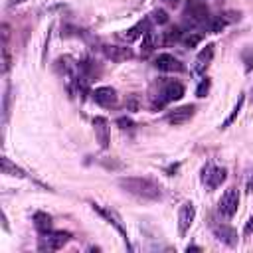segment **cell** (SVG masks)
Instances as JSON below:
<instances>
[{"label":"cell","instance_id":"cb8c5ba5","mask_svg":"<svg viewBox=\"0 0 253 253\" xmlns=\"http://www.w3.org/2000/svg\"><path fill=\"white\" fill-rule=\"evenodd\" d=\"M10 65H12V57H10L8 43H2V73L4 75L10 71Z\"/></svg>","mask_w":253,"mask_h":253},{"label":"cell","instance_id":"ba28073f","mask_svg":"<svg viewBox=\"0 0 253 253\" xmlns=\"http://www.w3.org/2000/svg\"><path fill=\"white\" fill-rule=\"evenodd\" d=\"M194 217H196V208H194V204H192V202H184V204L180 206V210H178V233H180V235H186V233H188V229H190Z\"/></svg>","mask_w":253,"mask_h":253},{"label":"cell","instance_id":"d4e9b609","mask_svg":"<svg viewBox=\"0 0 253 253\" xmlns=\"http://www.w3.org/2000/svg\"><path fill=\"white\" fill-rule=\"evenodd\" d=\"M150 20H154L156 24H166V22H168V14H166L164 10H160V8H156V10H152Z\"/></svg>","mask_w":253,"mask_h":253},{"label":"cell","instance_id":"8fae6325","mask_svg":"<svg viewBox=\"0 0 253 253\" xmlns=\"http://www.w3.org/2000/svg\"><path fill=\"white\" fill-rule=\"evenodd\" d=\"M194 113H196V107L194 105H182V107L174 109L172 113H168L166 121L170 125H174V126H180V125H186L194 117Z\"/></svg>","mask_w":253,"mask_h":253},{"label":"cell","instance_id":"3957f363","mask_svg":"<svg viewBox=\"0 0 253 253\" xmlns=\"http://www.w3.org/2000/svg\"><path fill=\"white\" fill-rule=\"evenodd\" d=\"M182 97H184V85L178 83V81H170V83H166V85L160 89L158 99L154 101V109H162V107H166L168 103L178 101V99H182Z\"/></svg>","mask_w":253,"mask_h":253},{"label":"cell","instance_id":"484cf974","mask_svg":"<svg viewBox=\"0 0 253 253\" xmlns=\"http://www.w3.org/2000/svg\"><path fill=\"white\" fill-rule=\"evenodd\" d=\"M210 85H211V83H210V79H208V77H206V79H202V83H200V85H198V89H196V95H198L200 99H204V97L208 95V91H210Z\"/></svg>","mask_w":253,"mask_h":253},{"label":"cell","instance_id":"1f68e13d","mask_svg":"<svg viewBox=\"0 0 253 253\" xmlns=\"http://www.w3.org/2000/svg\"><path fill=\"white\" fill-rule=\"evenodd\" d=\"M26 0H8V6H16V4H22Z\"/></svg>","mask_w":253,"mask_h":253},{"label":"cell","instance_id":"9c48e42d","mask_svg":"<svg viewBox=\"0 0 253 253\" xmlns=\"http://www.w3.org/2000/svg\"><path fill=\"white\" fill-rule=\"evenodd\" d=\"M91 97H93V101H95L97 105H101V107H115L117 101H119L117 91H115L113 87H109V85L97 87V89L91 93Z\"/></svg>","mask_w":253,"mask_h":253},{"label":"cell","instance_id":"5bb4252c","mask_svg":"<svg viewBox=\"0 0 253 253\" xmlns=\"http://www.w3.org/2000/svg\"><path fill=\"white\" fill-rule=\"evenodd\" d=\"M103 53L107 59H111L115 63H121V61H126L132 57L130 47H123V45H103Z\"/></svg>","mask_w":253,"mask_h":253},{"label":"cell","instance_id":"8992f818","mask_svg":"<svg viewBox=\"0 0 253 253\" xmlns=\"http://www.w3.org/2000/svg\"><path fill=\"white\" fill-rule=\"evenodd\" d=\"M227 178V170L225 168H219V166H206L202 170V182L210 188V190H215L217 186H221Z\"/></svg>","mask_w":253,"mask_h":253},{"label":"cell","instance_id":"f1b7e54d","mask_svg":"<svg viewBox=\"0 0 253 253\" xmlns=\"http://www.w3.org/2000/svg\"><path fill=\"white\" fill-rule=\"evenodd\" d=\"M8 91H10V89L6 87V93H4V123L8 121V113H10V111H8V107H10V93H8Z\"/></svg>","mask_w":253,"mask_h":253},{"label":"cell","instance_id":"d6986e66","mask_svg":"<svg viewBox=\"0 0 253 253\" xmlns=\"http://www.w3.org/2000/svg\"><path fill=\"white\" fill-rule=\"evenodd\" d=\"M182 34H184V32H182L178 26L168 28V30H164V32H162V43H166V45L176 43V42H180V40H182Z\"/></svg>","mask_w":253,"mask_h":253},{"label":"cell","instance_id":"5b68a950","mask_svg":"<svg viewBox=\"0 0 253 253\" xmlns=\"http://www.w3.org/2000/svg\"><path fill=\"white\" fill-rule=\"evenodd\" d=\"M91 206H93V210H95V211H97L101 217H105V219H107V221H109V223H111V225H113V227H115V229H117V231L123 235L125 243L128 245L126 229H125V225H123V219H121V215H119V213H117L113 208H105V206H101V204H95V202H93Z\"/></svg>","mask_w":253,"mask_h":253},{"label":"cell","instance_id":"ac0fdd59","mask_svg":"<svg viewBox=\"0 0 253 253\" xmlns=\"http://www.w3.org/2000/svg\"><path fill=\"white\" fill-rule=\"evenodd\" d=\"M156 47V36L152 30H148L144 36H142V43H140V53L142 55H150Z\"/></svg>","mask_w":253,"mask_h":253},{"label":"cell","instance_id":"7c38bea8","mask_svg":"<svg viewBox=\"0 0 253 253\" xmlns=\"http://www.w3.org/2000/svg\"><path fill=\"white\" fill-rule=\"evenodd\" d=\"M93 128H95V138L101 148H109L111 136H109V121L105 117H93Z\"/></svg>","mask_w":253,"mask_h":253},{"label":"cell","instance_id":"f546056e","mask_svg":"<svg viewBox=\"0 0 253 253\" xmlns=\"http://www.w3.org/2000/svg\"><path fill=\"white\" fill-rule=\"evenodd\" d=\"M8 38H10V26L2 24V43H8Z\"/></svg>","mask_w":253,"mask_h":253},{"label":"cell","instance_id":"603a6c76","mask_svg":"<svg viewBox=\"0 0 253 253\" xmlns=\"http://www.w3.org/2000/svg\"><path fill=\"white\" fill-rule=\"evenodd\" d=\"M186 47H196L200 42H202V34H196V32H186L182 34V40H180Z\"/></svg>","mask_w":253,"mask_h":253},{"label":"cell","instance_id":"4dcf8cb0","mask_svg":"<svg viewBox=\"0 0 253 253\" xmlns=\"http://www.w3.org/2000/svg\"><path fill=\"white\" fill-rule=\"evenodd\" d=\"M245 235H251L253 233V215L247 219V223H245V231H243Z\"/></svg>","mask_w":253,"mask_h":253},{"label":"cell","instance_id":"44dd1931","mask_svg":"<svg viewBox=\"0 0 253 253\" xmlns=\"http://www.w3.org/2000/svg\"><path fill=\"white\" fill-rule=\"evenodd\" d=\"M243 103H245V95H241V97L237 99V103H235L233 111H231V113H229V117H227V119L221 123V126H219L221 130H223V128H227V126H229V125H231V123L237 119V115H239V113H241V109H243Z\"/></svg>","mask_w":253,"mask_h":253},{"label":"cell","instance_id":"30bf717a","mask_svg":"<svg viewBox=\"0 0 253 253\" xmlns=\"http://www.w3.org/2000/svg\"><path fill=\"white\" fill-rule=\"evenodd\" d=\"M152 63H154L156 69L168 71V73H172V71H182V69H184V65L180 63V59L174 57L172 53H158Z\"/></svg>","mask_w":253,"mask_h":253},{"label":"cell","instance_id":"6da1fadb","mask_svg":"<svg viewBox=\"0 0 253 253\" xmlns=\"http://www.w3.org/2000/svg\"><path fill=\"white\" fill-rule=\"evenodd\" d=\"M119 186H121L125 192H128V194H132V196H136V198H140V200H150V202H154V200H158V198L162 196L160 184L154 182L152 178L123 176V178H119Z\"/></svg>","mask_w":253,"mask_h":253},{"label":"cell","instance_id":"d6a6232c","mask_svg":"<svg viewBox=\"0 0 253 253\" xmlns=\"http://www.w3.org/2000/svg\"><path fill=\"white\" fill-rule=\"evenodd\" d=\"M186 251H200V247H198V245H188Z\"/></svg>","mask_w":253,"mask_h":253},{"label":"cell","instance_id":"7402d4cb","mask_svg":"<svg viewBox=\"0 0 253 253\" xmlns=\"http://www.w3.org/2000/svg\"><path fill=\"white\" fill-rule=\"evenodd\" d=\"M227 18L225 16H213V18H210V22H208V30L211 32V34H217V32H221L225 26H227Z\"/></svg>","mask_w":253,"mask_h":253},{"label":"cell","instance_id":"4316f807","mask_svg":"<svg viewBox=\"0 0 253 253\" xmlns=\"http://www.w3.org/2000/svg\"><path fill=\"white\" fill-rule=\"evenodd\" d=\"M243 59H245V71L251 73L253 71V51L251 49H245L243 51Z\"/></svg>","mask_w":253,"mask_h":253},{"label":"cell","instance_id":"277c9868","mask_svg":"<svg viewBox=\"0 0 253 253\" xmlns=\"http://www.w3.org/2000/svg\"><path fill=\"white\" fill-rule=\"evenodd\" d=\"M237 206H239V194H237V190L231 186V188H227V190L221 194L219 204H217V210H219V213H221L223 217H233L235 211H237Z\"/></svg>","mask_w":253,"mask_h":253},{"label":"cell","instance_id":"9a60e30c","mask_svg":"<svg viewBox=\"0 0 253 253\" xmlns=\"http://www.w3.org/2000/svg\"><path fill=\"white\" fill-rule=\"evenodd\" d=\"M211 59H213V43H208V45L198 53V57H196V61H194V71H196V73H204V71L210 67Z\"/></svg>","mask_w":253,"mask_h":253},{"label":"cell","instance_id":"4fadbf2b","mask_svg":"<svg viewBox=\"0 0 253 253\" xmlns=\"http://www.w3.org/2000/svg\"><path fill=\"white\" fill-rule=\"evenodd\" d=\"M148 30H150V18H142V20L136 22L132 28H128L126 32H123L121 38H123L126 43H132V42H136L140 36H144Z\"/></svg>","mask_w":253,"mask_h":253},{"label":"cell","instance_id":"836d02e7","mask_svg":"<svg viewBox=\"0 0 253 253\" xmlns=\"http://www.w3.org/2000/svg\"><path fill=\"white\" fill-rule=\"evenodd\" d=\"M166 2H168V4H176L178 0H166Z\"/></svg>","mask_w":253,"mask_h":253},{"label":"cell","instance_id":"2e32d148","mask_svg":"<svg viewBox=\"0 0 253 253\" xmlns=\"http://www.w3.org/2000/svg\"><path fill=\"white\" fill-rule=\"evenodd\" d=\"M213 231H215V237H217L219 241H223L225 245L233 247V245L237 243V231H235L231 225L221 223V225H215V227H213Z\"/></svg>","mask_w":253,"mask_h":253},{"label":"cell","instance_id":"7a4b0ae2","mask_svg":"<svg viewBox=\"0 0 253 253\" xmlns=\"http://www.w3.org/2000/svg\"><path fill=\"white\" fill-rule=\"evenodd\" d=\"M71 239V233H67V231H45V233H42V237H40V243H38V249L40 251H57V249H61L67 241Z\"/></svg>","mask_w":253,"mask_h":253},{"label":"cell","instance_id":"e0dca14e","mask_svg":"<svg viewBox=\"0 0 253 253\" xmlns=\"http://www.w3.org/2000/svg\"><path fill=\"white\" fill-rule=\"evenodd\" d=\"M34 225L40 233H45L51 229V215L45 213V211H36L34 213Z\"/></svg>","mask_w":253,"mask_h":253},{"label":"cell","instance_id":"52a82bcc","mask_svg":"<svg viewBox=\"0 0 253 253\" xmlns=\"http://www.w3.org/2000/svg\"><path fill=\"white\" fill-rule=\"evenodd\" d=\"M186 16L192 24H206L210 22V12H208V6L200 0H192L186 8Z\"/></svg>","mask_w":253,"mask_h":253},{"label":"cell","instance_id":"ffe728a7","mask_svg":"<svg viewBox=\"0 0 253 253\" xmlns=\"http://www.w3.org/2000/svg\"><path fill=\"white\" fill-rule=\"evenodd\" d=\"M2 172L8 174V176H16V178H26V172L22 168H18L16 164L10 162V158L2 156Z\"/></svg>","mask_w":253,"mask_h":253},{"label":"cell","instance_id":"83f0119b","mask_svg":"<svg viewBox=\"0 0 253 253\" xmlns=\"http://www.w3.org/2000/svg\"><path fill=\"white\" fill-rule=\"evenodd\" d=\"M117 125H119L123 130H125V128H128V130H130V128L134 126V123H132L128 117H121V119H117Z\"/></svg>","mask_w":253,"mask_h":253}]
</instances>
